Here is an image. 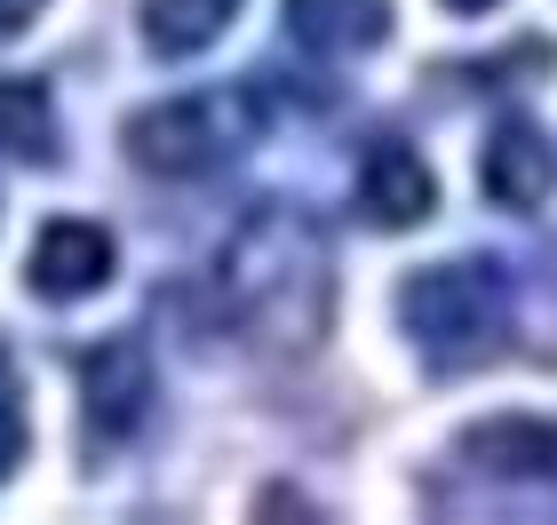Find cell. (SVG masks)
Returning a JSON list of instances; mask_svg holds the SVG:
<instances>
[{
  "label": "cell",
  "instance_id": "8992f818",
  "mask_svg": "<svg viewBox=\"0 0 557 525\" xmlns=\"http://www.w3.org/2000/svg\"><path fill=\"white\" fill-rule=\"evenodd\" d=\"M359 208L367 223H383V232H407V223H422L430 208H438V175L422 167L414 143H367V160H359Z\"/></svg>",
  "mask_w": 557,
  "mask_h": 525
},
{
  "label": "cell",
  "instance_id": "8fae6325",
  "mask_svg": "<svg viewBox=\"0 0 557 525\" xmlns=\"http://www.w3.org/2000/svg\"><path fill=\"white\" fill-rule=\"evenodd\" d=\"M57 143V104H48L40 80H0V152L40 160Z\"/></svg>",
  "mask_w": 557,
  "mask_h": 525
},
{
  "label": "cell",
  "instance_id": "3957f363",
  "mask_svg": "<svg viewBox=\"0 0 557 525\" xmlns=\"http://www.w3.org/2000/svg\"><path fill=\"white\" fill-rule=\"evenodd\" d=\"M247 136H256V104L239 88H199L128 120V160L144 175H215L247 152Z\"/></svg>",
  "mask_w": 557,
  "mask_h": 525
},
{
  "label": "cell",
  "instance_id": "4fadbf2b",
  "mask_svg": "<svg viewBox=\"0 0 557 525\" xmlns=\"http://www.w3.org/2000/svg\"><path fill=\"white\" fill-rule=\"evenodd\" d=\"M33 16H40V0H0V40H16Z\"/></svg>",
  "mask_w": 557,
  "mask_h": 525
},
{
  "label": "cell",
  "instance_id": "ba28073f",
  "mask_svg": "<svg viewBox=\"0 0 557 525\" xmlns=\"http://www.w3.org/2000/svg\"><path fill=\"white\" fill-rule=\"evenodd\" d=\"M104 279H112V232L64 215L33 239V295H48V303H81Z\"/></svg>",
  "mask_w": 557,
  "mask_h": 525
},
{
  "label": "cell",
  "instance_id": "7c38bea8",
  "mask_svg": "<svg viewBox=\"0 0 557 525\" xmlns=\"http://www.w3.org/2000/svg\"><path fill=\"white\" fill-rule=\"evenodd\" d=\"M24 462V390H16V366L0 350V478Z\"/></svg>",
  "mask_w": 557,
  "mask_h": 525
},
{
  "label": "cell",
  "instance_id": "5b68a950",
  "mask_svg": "<svg viewBox=\"0 0 557 525\" xmlns=\"http://www.w3.org/2000/svg\"><path fill=\"white\" fill-rule=\"evenodd\" d=\"M454 454L502 486H557V414H494L454 438Z\"/></svg>",
  "mask_w": 557,
  "mask_h": 525
},
{
  "label": "cell",
  "instance_id": "30bf717a",
  "mask_svg": "<svg viewBox=\"0 0 557 525\" xmlns=\"http://www.w3.org/2000/svg\"><path fill=\"white\" fill-rule=\"evenodd\" d=\"M239 0H144V48L151 57H199L223 40Z\"/></svg>",
  "mask_w": 557,
  "mask_h": 525
},
{
  "label": "cell",
  "instance_id": "52a82bcc",
  "mask_svg": "<svg viewBox=\"0 0 557 525\" xmlns=\"http://www.w3.org/2000/svg\"><path fill=\"white\" fill-rule=\"evenodd\" d=\"M478 184H486L494 208H542L557 191V143L534 120H502L486 136V160H478Z\"/></svg>",
  "mask_w": 557,
  "mask_h": 525
},
{
  "label": "cell",
  "instance_id": "277c9868",
  "mask_svg": "<svg viewBox=\"0 0 557 525\" xmlns=\"http://www.w3.org/2000/svg\"><path fill=\"white\" fill-rule=\"evenodd\" d=\"M151 414V359L144 342H96L81 359V430H88V454L104 446H128Z\"/></svg>",
  "mask_w": 557,
  "mask_h": 525
},
{
  "label": "cell",
  "instance_id": "9c48e42d",
  "mask_svg": "<svg viewBox=\"0 0 557 525\" xmlns=\"http://www.w3.org/2000/svg\"><path fill=\"white\" fill-rule=\"evenodd\" d=\"M287 33L319 57H359L391 33V0H287Z\"/></svg>",
  "mask_w": 557,
  "mask_h": 525
},
{
  "label": "cell",
  "instance_id": "7a4b0ae2",
  "mask_svg": "<svg viewBox=\"0 0 557 525\" xmlns=\"http://www.w3.org/2000/svg\"><path fill=\"white\" fill-rule=\"evenodd\" d=\"M398 318H407L414 350L438 374H462V366H486L502 342H510V279L494 263H430L398 287Z\"/></svg>",
  "mask_w": 557,
  "mask_h": 525
},
{
  "label": "cell",
  "instance_id": "5bb4252c",
  "mask_svg": "<svg viewBox=\"0 0 557 525\" xmlns=\"http://www.w3.org/2000/svg\"><path fill=\"white\" fill-rule=\"evenodd\" d=\"M446 9H454V16H478V9H494V0H446Z\"/></svg>",
  "mask_w": 557,
  "mask_h": 525
},
{
  "label": "cell",
  "instance_id": "6da1fadb",
  "mask_svg": "<svg viewBox=\"0 0 557 525\" xmlns=\"http://www.w3.org/2000/svg\"><path fill=\"white\" fill-rule=\"evenodd\" d=\"M223 303H232V327H247L256 342L311 350L326 335V303H335L326 232L302 208H256L239 239L223 247Z\"/></svg>",
  "mask_w": 557,
  "mask_h": 525
}]
</instances>
